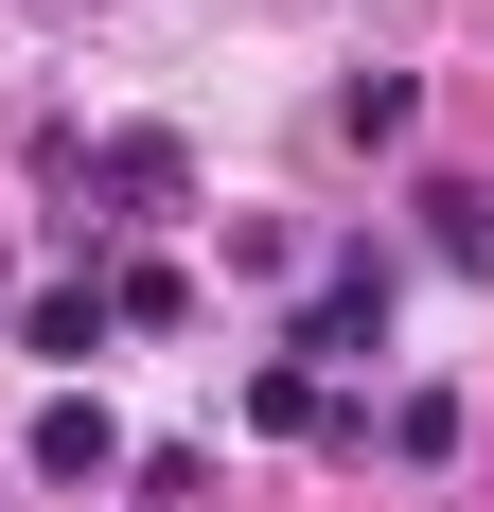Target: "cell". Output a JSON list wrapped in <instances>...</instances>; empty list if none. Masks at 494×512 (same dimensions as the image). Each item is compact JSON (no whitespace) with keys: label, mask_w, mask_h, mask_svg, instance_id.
Listing matches in <instances>:
<instances>
[{"label":"cell","mask_w":494,"mask_h":512,"mask_svg":"<svg viewBox=\"0 0 494 512\" xmlns=\"http://www.w3.org/2000/svg\"><path fill=\"white\" fill-rule=\"evenodd\" d=\"M36 477H71V495H89V477H124V424H106V389H53V407H36Z\"/></svg>","instance_id":"obj_3"},{"label":"cell","mask_w":494,"mask_h":512,"mask_svg":"<svg viewBox=\"0 0 494 512\" xmlns=\"http://www.w3.org/2000/svg\"><path fill=\"white\" fill-rule=\"evenodd\" d=\"M424 230H442L459 265H494V195H477V177H442V195H424Z\"/></svg>","instance_id":"obj_8"},{"label":"cell","mask_w":494,"mask_h":512,"mask_svg":"<svg viewBox=\"0 0 494 512\" xmlns=\"http://www.w3.org/2000/svg\"><path fill=\"white\" fill-rule=\"evenodd\" d=\"M53 159H71L106 212H177V195H195V159L159 142V124H106V142H53Z\"/></svg>","instance_id":"obj_1"},{"label":"cell","mask_w":494,"mask_h":512,"mask_svg":"<svg viewBox=\"0 0 494 512\" xmlns=\"http://www.w3.org/2000/svg\"><path fill=\"white\" fill-rule=\"evenodd\" d=\"M318 354H336V371H353V354H389V265H371V248L300 301V371H318Z\"/></svg>","instance_id":"obj_2"},{"label":"cell","mask_w":494,"mask_h":512,"mask_svg":"<svg viewBox=\"0 0 494 512\" xmlns=\"http://www.w3.org/2000/svg\"><path fill=\"white\" fill-rule=\"evenodd\" d=\"M247 424H283V442H300V424H336V407H318V371H300V354H265V371H247Z\"/></svg>","instance_id":"obj_7"},{"label":"cell","mask_w":494,"mask_h":512,"mask_svg":"<svg viewBox=\"0 0 494 512\" xmlns=\"http://www.w3.org/2000/svg\"><path fill=\"white\" fill-rule=\"evenodd\" d=\"M336 124H353V142H406V124H424V89H406V71H353Z\"/></svg>","instance_id":"obj_6"},{"label":"cell","mask_w":494,"mask_h":512,"mask_svg":"<svg viewBox=\"0 0 494 512\" xmlns=\"http://www.w3.org/2000/svg\"><path fill=\"white\" fill-rule=\"evenodd\" d=\"M106 318H124V336H177L195 283H177V265H106Z\"/></svg>","instance_id":"obj_5"},{"label":"cell","mask_w":494,"mask_h":512,"mask_svg":"<svg viewBox=\"0 0 494 512\" xmlns=\"http://www.w3.org/2000/svg\"><path fill=\"white\" fill-rule=\"evenodd\" d=\"M18 336H36V354H71V371H89L106 336H124V318H106V283H36V318H18Z\"/></svg>","instance_id":"obj_4"}]
</instances>
